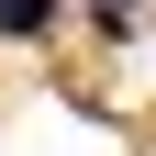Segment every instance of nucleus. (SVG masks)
Wrapping results in <instances>:
<instances>
[{
	"label": "nucleus",
	"instance_id": "f257e3e1",
	"mask_svg": "<svg viewBox=\"0 0 156 156\" xmlns=\"http://www.w3.org/2000/svg\"><path fill=\"white\" fill-rule=\"evenodd\" d=\"M56 11H67V0H0V34L34 45V34H56Z\"/></svg>",
	"mask_w": 156,
	"mask_h": 156
},
{
	"label": "nucleus",
	"instance_id": "f03ea898",
	"mask_svg": "<svg viewBox=\"0 0 156 156\" xmlns=\"http://www.w3.org/2000/svg\"><path fill=\"white\" fill-rule=\"evenodd\" d=\"M89 23H101V34H134V23H145V0H89Z\"/></svg>",
	"mask_w": 156,
	"mask_h": 156
}]
</instances>
